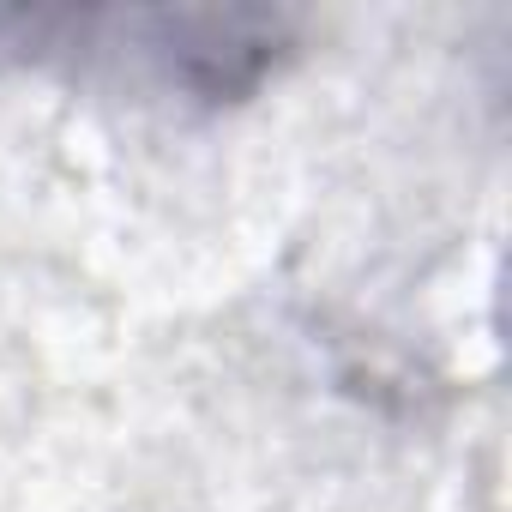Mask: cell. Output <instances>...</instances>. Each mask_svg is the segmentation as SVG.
Wrapping results in <instances>:
<instances>
[{
  "mask_svg": "<svg viewBox=\"0 0 512 512\" xmlns=\"http://www.w3.org/2000/svg\"><path fill=\"white\" fill-rule=\"evenodd\" d=\"M296 43L284 13L187 7V13H0V49L25 61H145L169 91L199 103H241Z\"/></svg>",
  "mask_w": 512,
  "mask_h": 512,
  "instance_id": "obj_1",
  "label": "cell"
}]
</instances>
